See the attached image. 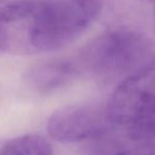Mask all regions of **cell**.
<instances>
[{"label": "cell", "instance_id": "ba28073f", "mask_svg": "<svg viewBox=\"0 0 155 155\" xmlns=\"http://www.w3.org/2000/svg\"><path fill=\"white\" fill-rule=\"evenodd\" d=\"M127 128L131 139L143 140L146 143H153L155 140V115L130 124Z\"/></svg>", "mask_w": 155, "mask_h": 155}, {"label": "cell", "instance_id": "277c9868", "mask_svg": "<svg viewBox=\"0 0 155 155\" xmlns=\"http://www.w3.org/2000/svg\"><path fill=\"white\" fill-rule=\"evenodd\" d=\"M107 107L97 104H76L58 109L48 121V132L60 143L98 140L113 126Z\"/></svg>", "mask_w": 155, "mask_h": 155}, {"label": "cell", "instance_id": "3957f363", "mask_svg": "<svg viewBox=\"0 0 155 155\" xmlns=\"http://www.w3.org/2000/svg\"><path fill=\"white\" fill-rule=\"evenodd\" d=\"M114 124L128 127L155 115V61L126 78L107 106Z\"/></svg>", "mask_w": 155, "mask_h": 155}, {"label": "cell", "instance_id": "9c48e42d", "mask_svg": "<svg viewBox=\"0 0 155 155\" xmlns=\"http://www.w3.org/2000/svg\"><path fill=\"white\" fill-rule=\"evenodd\" d=\"M116 155H155V143H146L140 146L120 150Z\"/></svg>", "mask_w": 155, "mask_h": 155}, {"label": "cell", "instance_id": "7a4b0ae2", "mask_svg": "<svg viewBox=\"0 0 155 155\" xmlns=\"http://www.w3.org/2000/svg\"><path fill=\"white\" fill-rule=\"evenodd\" d=\"M75 59L81 73L121 82L155 61V42L145 32L118 27L94 38Z\"/></svg>", "mask_w": 155, "mask_h": 155}, {"label": "cell", "instance_id": "8fae6325", "mask_svg": "<svg viewBox=\"0 0 155 155\" xmlns=\"http://www.w3.org/2000/svg\"><path fill=\"white\" fill-rule=\"evenodd\" d=\"M153 1V8H154V14H155V0H152Z\"/></svg>", "mask_w": 155, "mask_h": 155}, {"label": "cell", "instance_id": "30bf717a", "mask_svg": "<svg viewBox=\"0 0 155 155\" xmlns=\"http://www.w3.org/2000/svg\"><path fill=\"white\" fill-rule=\"evenodd\" d=\"M12 1H14V0H0V10H1L2 8H4L6 4H8L10 2H12Z\"/></svg>", "mask_w": 155, "mask_h": 155}, {"label": "cell", "instance_id": "5b68a950", "mask_svg": "<svg viewBox=\"0 0 155 155\" xmlns=\"http://www.w3.org/2000/svg\"><path fill=\"white\" fill-rule=\"evenodd\" d=\"M80 74L75 58H57L32 67L25 74V81L36 92L49 94L69 84Z\"/></svg>", "mask_w": 155, "mask_h": 155}, {"label": "cell", "instance_id": "6da1fadb", "mask_svg": "<svg viewBox=\"0 0 155 155\" xmlns=\"http://www.w3.org/2000/svg\"><path fill=\"white\" fill-rule=\"evenodd\" d=\"M78 38L48 0H14L0 10V52L37 55Z\"/></svg>", "mask_w": 155, "mask_h": 155}, {"label": "cell", "instance_id": "52a82bcc", "mask_svg": "<svg viewBox=\"0 0 155 155\" xmlns=\"http://www.w3.org/2000/svg\"><path fill=\"white\" fill-rule=\"evenodd\" d=\"M52 153L51 143L37 134L15 137L0 148V155H52Z\"/></svg>", "mask_w": 155, "mask_h": 155}, {"label": "cell", "instance_id": "8992f818", "mask_svg": "<svg viewBox=\"0 0 155 155\" xmlns=\"http://www.w3.org/2000/svg\"><path fill=\"white\" fill-rule=\"evenodd\" d=\"M79 32L84 33L102 11L106 0H48Z\"/></svg>", "mask_w": 155, "mask_h": 155}]
</instances>
